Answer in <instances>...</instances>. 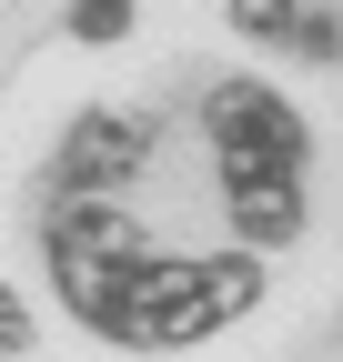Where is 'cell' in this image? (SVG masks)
Listing matches in <instances>:
<instances>
[{
	"mask_svg": "<svg viewBox=\"0 0 343 362\" xmlns=\"http://www.w3.org/2000/svg\"><path fill=\"white\" fill-rule=\"evenodd\" d=\"M51 262H152V232L111 202H71L51 221Z\"/></svg>",
	"mask_w": 343,
	"mask_h": 362,
	"instance_id": "4",
	"label": "cell"
},
{
	"mask_svg": "<svg viewBox=\"0 0 343 362\" xmlns=\"http://www.w3.org/2000/svg\"><path fill=\"white\" fill-rule=\"evenodd\" d=\"M21 342H30V312H21L11 282H0V352H21Z\"/></svg>",
	"mask_w": 343,
	"mask_h": 362,
	"instance_id": "8",
	"label": "cell"
},
{
	"mask_svg": "<svg viewBox=\"0 0 343 362\" xmlns=\"http://www.w3.org/2000/svg\"><path fill=\"white\" fill-rule=\"evenodd\" d=\"M132 30V0H71V40H121Z\"/></svg>",
	"mask_w": 343,
	"mask_h": 362,
	"instance_id": "5",
	"label": "cell"
},
{
	"mask_svg": "<svg viewBox=\"0 0 343 362\" xmlns=\"http://www.w3.org/2000/svg\"><path fill=\"white\" fill-rule=\"evenodd\" d=\"M223 202L242 242H293L303 232V192H293V161H223Z\"/></svg>",
	"mask_w": 343,
	"mask_h": 362,
	"instance_id": "3",
	"label": "cell"
},
{
	"mask_svg": "<svg viewBox=\"0 0 343 362\" xmlns=\"http://www.w3.org/2000/svg\"><path fill=\"white\" fill-rule=\"evenodd\" d=\"M293 40H303L313 61H343V21H333V11H303V21H293Z\"/></svg>",
	"mask_w": 343,
	"mask_h": 362,
	"instance_id": "7",
	"label": "cell"
},
{
	"mask_svg": "<svg viewBox=\"0 0 343 362\" xmlns=\"http://www.w3.org/2000/svg\"><path fill=\"white\" fill-rule=\"evenodd\" d=\"M142 151H152V131H142V121L91 111V121L61 141V171H51V181H61V192H81V202H101L111 181H132V171H142Z\"/></svg>",
	"mask_w": 343,
	"mask_h": 362,
	"instance_id": "2",
	"label": "cell"
},
{
	"mask_svg": "<svg viewBox=\"0 0 343 362\" xmlns=\"http://www.w3.org/2000/svg\"><path fill=\"white\" fill-rule=\"evenodd\" d=\"M202 121H212V141H223V161H303V121H293V101L263 90V81H223L202 101Z\"/></svg>",
	"mask_w": 343,
	"mask_h": 362,
	"instance_id": "1",
	"label": "cell"
},
{
	"mask_svg": "<svg viewBox=\"0 0 343 362\" xmlns=\"http://www.w3.org/2000/svg\"><path fill=\"white\" fill-rule=\"evenodd\" d=\"M232 21H242L252 40H293V21H303V11H293V0H232Z\"/></svg>",
	"mask_w": 343,
	"mask_h": 362,
	"instance_id": "6",
	"label": "cell"
}]
</instances>
